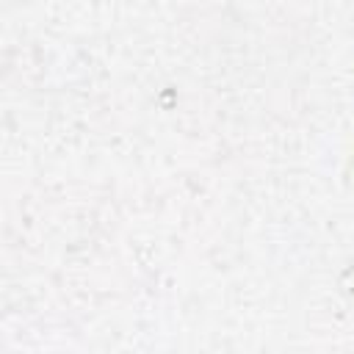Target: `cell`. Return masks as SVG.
<instances>
[{
  "mask_svg": "<svg viewBox=\"0 0 354 354\" xmlns=\"http://www.w3.org/2000/svg\"><path fill=\"white\" fill-rule=\"evenodd\" d=\"M340 177H343V185H346V191L354 196V141L348 144V149H346V155H343Z\"/></svg>",
  "mask_w": 354,
  "mask_h": 354,
  "instance_id": "6da1fadb",
  "label": "cell"
}]
</instances>
